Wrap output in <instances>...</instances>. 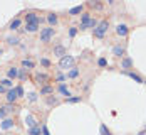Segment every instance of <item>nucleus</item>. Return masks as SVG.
Segmentation results:
<instances>
[{"label":"nucleus","instance_id":"nucleus-1","mask_svg":"<svg viewBox=\"0 0 146 135\" xmlns=\"http://www.w3.org/2000/svg\"><path fill=\"white\" fill-rule=\"evenodd\" d=\"M108 29H109V22H108V20H101V22L98 24V27L94 29V36H96L98 39H102V37L106 36Z\"/></svg>","mask_w":146,"mask_h":135},{"label":"nucleus","instance_id":"nucleus-2","mask_svg":"<svg viewBox=\"0 0 146 135\" xmlns=\"http://www.w3.org/2000/svg\"><path fill=\"white\" fill-rule=\"evenodd\" d=\"M59 66L62 68V69H67V68H72L74 66V58L72 56H64V58H60L59 59Z\"/></svg>","mask_w":146,"mask_h":135},{"label":"nucleus","instance_id":"nucleus-3","mask_svg":"<svg viewBox=\"0 0 146 135\" xmlns=\"http://www.w3.org/2000/svg\"><path fill=\"white\" fill-rule=\"evenodd\" d=\"M52 36H54V29H52V27H47V29L40 30V41H42V42H49Z\"/></svg>","mask_w":146,"mask_h":135},{"label":"nucleus","instance_id":"nucleus-4","mask_svg":"<svg viewBox=\"0 0 146 135\" xmlns=\"http://www.w3.org/2000/svg\"><path fill=\"white\" fill-rule=\"evenodd\" d=\"M116 34L121 36V37H126V36L129 34V27H128L126 24H117L116 26Z\"/></svg>","mask_w":146,"mask_h":135},{"label":"nucleus","instance_id":"nucleus-5","mask_svg":"<svg viewBox=\"0 0 146 135\" xmlns=\"http://www.w3.org/2000/svg\"><path fill=\"white\" fill-rule=\"evenodd\" d=\"M133 68V59L131 58H123L121 59V69H124V71H128V69H131Z\"/></svg>","mask_w":146,"mask_h":135},{"label":"nucleus","instance_id":"nucleus-6","mask_svg":"<svg viewBox=\"0 0 146 135\" xmlns=\"http://www.w3.org/2000/svg\"><path fill=\"white\" fill-rule=\"evenodd\" d=\"M25 125H27V127H29V128H34V127H37V125H39V122L35 120V117H34V115H27V117H25Z\"/></svg>","mask_w":146,"mask_h":135},{"label":"nucleus","instance_id":"nucleus-7","mask_svg":"<svg viewBox=\"0 0 146 135\" xmlns=\"http://www.w3.org/2000/svg\"><path fill=\"white\" fill-rule=\"evenodd\" d=\"M54 56H59V58H64L66 56V47L62 44L54 46Z\"/></svg>","mask_w":146,"mask_h":135},{"label":"nucleus","instance_id":"nucleus-8","mask_svg":"<svg viewBox=\"0 0 146 135\" xmlns=\"http://www.w3.org/2000/svg\"><path fill=\"white\" fill-rule=\"evenodd\" d=\"M25 22H27V24H40V19H39L35 14L30 12V14L25 15Z\"/></svg>","mask_w":146,"mask_h":135},{"label":"nucleus","instance_id":"nucleus-9","mask_svg":"<svg viewBox=\"0 0 146 135\" xmlns=\"http://www.w3.org/2000/svg\"><path fill=\"white\" fill-rule=\"evenodd\" d=\"M124 52H126V51H124L123 46H114V47H113V54L117 56V58H121V59L124 58Z\"/></svg>","mask_w":146,"mask_h":135},{"label":"nucleus","instance_id":"nucleus-10","mask_svg":"<svg viewBox=\"0 0 146 135\" xmlns=\"http://www.w3.org/2000/svg\"><path fill=\"white\" fill-rule=\"evenodd\" d=\"M124 75H126V76H129L131 79H134V81H136V83H139V85H143V83H145L141 76H139V75H136V73H133V71H124Z\"/></svg>","mask_w":146,"mask_h":135},{"label":"nucleus","instance_id":"nucleus-11","mask_svg":"<svg viewBox=\"0 0 146 135\" xmlns=\"http://www.w3.org/2000/svg\"><path fill=\"white\" fill-rule=\"evenodd\" d=\"M35 81H37L39 85H45V83L49 81V76L45 75V73H37V75H35Z\"/></svg>","mask_w":146,"mask_h":135},{"label":"nucleus","instance_id":"nucleus-12","mask_svg":"<svg viewBox=\"0 0 146 135\" xmlns=\"http://www.w3.org/2000/svg\"><path fill=\"white\" fill-rule=\"evenodd\" d=\"M15 100H17V91H15V88H12V90L7 91V101L9 103H14Z\"/></svg>","mask_w":146,"mask_h":135},{"label":"nucleus","instance_id":"nucleus-13","mask_svg":"<svg viewBox=\"0 0 146 135\" xmlns=\"http://www.w3.org/2000/svg\"><path fill=\"white\" fill-rule=\"evenodd\" d=\"M0 127H2L3 130H9V128H12V127H14V120H12V118H5V120L0 123Z\"/></svg>","mask_w":146,"mask_h":135},{"label":"nucleus","instance_id":"nucleus-14","mask_svg":"<svg viewBox=\"0 0 146 135\" xmlns=\"http://www.w3.org/2000/svg\"><path fill=\"white\" fill-rule=\"evenodd\" d=\"M99 135H111V130L108 128L106 123H101V125H99Z\"/></svg>","mask_w":146,"mask_h":135},{"label":"nucleus","instance_id":"nucleus-15","mask_svg":"<svg viewBox=\"0 0 146 135\" xmlns=\"http://www.w3.org/2000/svg\"><path fill=\"white\" fill-rule=\"evenodd\" d=\"M82 10H84V5H77V7H72V9H71V10H69V15L82 14Z\"/></svg>","mask_w":146,"mask_h":135},{"label":"nucleus","instance_id":"nucleus-16","mask_svg":"<svg viewBox=\"0 0 146 135\" xmlns=\"http://www.w3.org/2000/svg\"><path fill=\"white\" fill-rule=\"evenodd\" d=\"M59 91H60V93H62L64 96H67V98L71 96V93H69V90H67V86H66L64 83H60V85H59Z\"/></svg>","mask_w":146,"mask_h":135},{"label":"nucleus","instance_id":"nucleus-17","mask_svg":"<svg viewBox=\"0 0 146 135\" xmlns=\"http://www.w3.org/2000/svg\"><path fill=\"white\" fill-rule=\"evenodd\" d=\"M7 76H9V79L17 78V76H19V69H17V68H10V69H9V73H7Z\"/></svg>","mask_w":146,"mask_h":135},{"label":"nucleus","instance_id":"nucleus-18","mask_svg":"<svg viewBox=\"0 0 146 135\" xmlns=\"http://www.w3.org/2000/svg\"><path fill=\"white\" fill-rule=\"evenodd\" d=\"M40 132H42L40 125H37V127H34V128H29V135H40Z\"/></svg>","mask_w":146,"mask_h":135},{"label":"nucleus","instance_id":"nucleus-19","mask_svg":"<svg viewBox=\"0 0 146 135\" xmlns=\"http://www.w3.org/2000/svg\"><path fill=\"white\" fill-rule=\"evenodd\" d=\"M0 85H2V86H5V88H9V90H12V79H9V78L2 79V81H0Z\"/></svg>","mask_w":146,"mask_h":135},{"label":"nucleus","instance_id":"nucleus-20","mask_svg":"<svg viewBox=\"0 0 146 135\" xmlns=\"http://www.w3.org/2000/svg\"><path fill=\"white\" fill-rule=\"evenodd\" d=\"M22 66H24V68H29V69H32V68L35 66V62H34V61H30V59H24V61H22Z\"/></svg>","mask_w":146,"mask_h":135},{"label":"nucleus","instance_id":"nucleus-21","mask_svg":"<svg viewBox=\"0 0 146 135\" xmlns=\"http://www.w3.org/2000/svg\"><path fill=\"white\" fill-rule=\"evenodd\" d=\"M25 30L35 32V30H39V24H27V26H25Z\"/></svg>","mask_w":146,"mask_h":135},{"label":"nucleus","instance_id":"nucleus-22","mask_svg":"<svg viewBox=\"0 0 146 135\" xmlns=\"http://www.w3.org/2000/svg\"><path fill=\"white\" fill-rule=\"evenodd\" d=\"M54 88L52 86H49V85H45L44 88H40V95H49V93H52Z\"/></svg>","mask_w":146,"mask_h":135},{"label":"nucleus","instance_id":"nucleus-23","mask_svg":"<svg viewBox=\"0 0 146 135\" xmlns=\"http://www.w3.org/2000/svg\"><path fill=\"white\" fill-rule=\"evenodd\" d=\"M20 27V19H14L12 22H10V29L15 30V29H19Z\"/></svg>","mask_w":146,"mask_h":135},{"label":"nucleus","instance_id":"nucleus-24","mask_svg":"<svg viewBox=\"0 0 146 135\" xmlns=\"http://www.w3.org/2000/svg\"><path fill=\"white\" fill-rule=\"evenodd\" d=\"M47 22H49V24H57V15L56 14H49L47 15Z\"/></svg>","mask_w":146,"mask_h":135},{"label":"nucleus","instance_id":"nucleus-25","mask_svg":"<svg viewBox=\"0 0 146 135\" xmlns=\"http://www.w3.org/2000/svg\"><path fill=\"white\" fill-rule=\"evenodd\" d=\"M89 20H91V14L89 12H84L82 17H81V24H88Z\"/></svg>","mask_w":146,"mask_h":135},{"label":"nucleus","instance_id":"nucleus-26","mask_svg":"<svg viewBox=\"0 0 146 135\" xmlns=\"http://www.w3.org/2000/svg\"><path fill=\"white\" fill-rule=\"evenodd\" d=\"M77 76H79V69H77V68H72V69L67 73V78H77Z\"/></svg>","mask_w":146,"mask_h":135},{"label":"nucleus","instance_id":"nucleus-27","mask_svg":"<svg viewBox=\"0 0 146 135\" xmlns=\"http://www.w3.org/2000/svg\"><path fill=\"white\" fill-rule=\"evenodd\" d=\"M7 42H9V44H12V46L19 44V37H15V36H10V37H7Z\"/></svg>","mask_w":146,"mask_h":135},{"label":"nucleus","instance_id":"nucleus-28","mask_svg":"<svg viewBox=\"0 0 146 135\" xmlns=\"http://www.w3.org/2000/svg\"><path fill=\"white\" fill-rule=\"evenodd\" d=\"M77 101H81V96H69L67 98V103H77Z\"/></svg>","mask_w":146,"mask_h":135},{"label":"nucleus","instance_id":"nucleus-29","mask_svg":"<svg viewBox=\"0 0 146 135\" xmlns=\"http://www.w3.org/2000/svg\"><path fill=\"white\" fill-rule=\"evenodd\" d=\"M98 66H101V68L108 66V61H106V58H99V59H98Z\"/></svg>","mask_w":146,"mask_h":135},{"label":"nucleus","instance_id":"nucleus-30","mask_svg":"<svg viewBox=\"0 0 146 135\" xmlns=\"http://www.w3.org/2000/svg\"><path fill=\"white\" fill-rule=\"evenodd\" d=\"M15 91H17V98L24 96V88H22V86H15Z\"/></svg>","mask_w":146,"mask_h":135},{"label":"nucleus","instance_id":"nucleus-31","mask_svg":"<svg viewBox=\"0 0 146 135\" xmlns=\"http://www.w3.org/2000/svg\"><path fill=\"white\" fill-rule=\"evenodd\" d=\"M89 5L94 7V9H98V10H101L102 9V3H99V2H96V3H94V2H89Z\"/></svg>","mask_w":146,"mask_h":135},{"label":"nucleus","instance_id":"nucleus-32","mask_svg":"<svg viewBox=\"0 0 146 135\" xmlns=\"http://www.w3.org/2000/svg\"><path fill=\"white\" fill-rule=\"evenodd\" d=\"M47 103H49V105H56V103H57V98H54V96H47Z\"/></svg>","mask_w":146,"mask_h":135},{"label":"nucleus","instance_id":"nucleus-33","mask_svg":"<svg viewBox=\"0 0 146 135\" xmlns=\"http://www.w3.org/2000/svg\"><path fill=\"white\" fill-rule=\"evenodd\" d=\"M19 78H20V79H25V78H27V75H25V69H19Z\"/></svg>","mask_w":146,"mask_h":135},{"label":"nucleus","instance_id":"nucleus-34","mask_svg":"<svg viewBox=\"0 0 146 135\" xmlns=\"http://www.w3.org/2000/svg\"><path fill=\"white\" fill-rule=\"evenodd\" d=\"M29 101H37V95L35 93H29Z\"/></svg>","mask_w":146,"mask_h":135},{"label":"nucleus","instance_id":"nucleus-35","mask_svg":"<svg viewBox=\"0 0 146 135\" xmlns=\"http://www.w3.org/2000/svg\"><path fill=\"white\" fill-rule=\"evenodd\" d=\"M40 62H42V66H45V68H49V66H50V61L45 59V58H44V59H40Z\"/></svg>","mask_w":146,"mask_h":135},{"label":"nucleus","instance_id":"nucleus-36","mask_svg":"<svg viewBox=\"0 0 146 135\" xmlns=\"http://www.w3.org/2000/svg\"><path fill=\"white\" fill-rule=\"evenodd\" d=\"M76 34H77V29H76V27H71V29H69V36H71V37H74Z\"/></svg>","mask_w":146,"mask_h":135},{"label":"nucleus","instance_id":"nucleus-37","mask_svg":"<svg viewBox=\"0 0 146 135\" xmlns=\"http://www.w3.org/2000/svg\"><path fill=\"white\" fill-rule=\"evenodd\" d=\"M3 108H5L7 111H14V110H15V108H14V105H12V103H9V105H5V106H3Z\"/></svg>","mask_w":146,"mask_h":135},{"label":"nucleus","instance_id":"nucleus-38","mask_svg":"<svg viewBox=\"0 0 146 135\" xmlns=\"http://www.w3.org/2000/svg\"><path fill=\"white\" fill-rule=\"evenodd\" d=\"M5 115H7V110L2 106V108H0V118H5Z\"/></svg>","mask_w":146,"mask_h":135},{"label":"nucleus","instance_id":"nucleus-39","mask_svg":"<svg viewBox=\"0 0 146 135\" xmlns=\"http://www.w3.org/2000/svg\"><path fill=\"white\" fill-rule=\"evenodd\" d=\"M40 128H42V134H44V135H50V134H49V130H47V127H45V125H42Z\"/></svg>","mask_w":146,"mask_h":135},{"label":"nucleus","instance_id":"nucleus-40","mask_svg":"<svg viewBox=\"0 0 146 135\" xmlns=\"http://www.w3.org/2000/svg\"><path fill=\"white\" fill-rule=\"evenodd\" d=\"M66 79V76L64 75H57V81H64Z\"/></svg>","mask_w":146,"mask_h":135},{"label":"nucleus","instance_id":"nucleus-41","mask_svg":"<svg viewBox=\"0 0 146 135\" xmlns=\"http://www.w3.org/2000/svg\"><path fill=\"white\" fill-rule=\"evenodd\" d=\"M5 91H7V88H5V86H2V85H0V93H5Z\"/></svg>","mask_w":146,"mask_h":135}]
</instances>
